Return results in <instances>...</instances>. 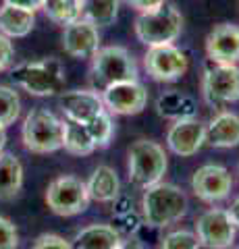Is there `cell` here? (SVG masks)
Masks as SVG:
<instances>
[{
  "mask_svg": "<svg viewBox=\"0 0 239 249\" xmlns=\"http://www.w3.org/2000/svg\"><path fill=\"white\" fill-rule=\"evenodd\" d=\"M233 178L229 170L221 164H204L191 177V189L206 204H217L229 197Z\"/></svg>",
  "mask_w": 239,
  "mask_h": 249,
  "instance_id": "obj_12",
  "label": "cell"
},
{
  "mask_svg": "<svg viewBox=\"0 0 239 249\" xmlns=\"http://www.w3.org/2000/svg\"><path fill=\"white\" fill-rule=\"evenodd\" d=\"M36 25V13L21 9L15 4H2L0 6V34L6 37H25L32 34Z\"/></svg>",
  "mask_w": 239,
  "mask_h": 249,
  "instance_id": "obj_19",
  "label": "cell"
},
{
  "mask_svg": "<svg viewBox=\"0 0 239 249\" xmlns=\"http://www.w3.org/2000/svg\"><path fill=\"white\" fill-rule=\"evenodd\" d=\"M100 96H102L106 110L110 114H121V116L140 114L146 108V102H148V91L137 79L106 85Z\"/></svg>",
  "mask_w": 239,
  "mask_h": 249,
  "instance_id": "obj_11",
  "label": "cell"
},
{
  "mask_svg": "<svg viewBox=\"0 0 239 249\" xmlns=\"http://www.w3.org/2000/svg\"><path fill=\"white\" fill-rule=\"evenodd\" d=\"M125 2L137 13H150V11H156L158 6H163L166 0H125Z\"/></svg>",
  "mask_w": 239,
  "mask_h": 249,
  "instance_id": "obj_32",
  "label": "cell"
},
{
  "mask_svg": "<svg viewBox=\"0 0 239 249\" xmlns=\"http://www.w3.org/2000/svg\"><path fill=\"white\" fill-rule=\"evenodd\" d=\"M63 124H65V137H63L65 152L73 154V156H88L96 150V145L92 142V137L83 123L63 119Z\"/></svg>",
  "mask_w": 239,
  "mask_h": 249,
  "instance_id": "obj_23",
  "label": "cell"
},
{
  "mask_svg": "<svg viewBox=\"0 0 239 249\" xmlns=\"http://www.w3.org/2000/svg\"><path fill=\"white\" fill-rule=\"evenodd\" d=\"M42 11L56 25H69L81 17V0H42Z\"/></svg>",
  "mask_w": 239,
  "mask_h": 249,
  "instance_id": "obj_25",
  "label": "cell"
},
{
  "mask_svg": "<svg viewBox=\"0 0 239 249\" xmlns=\"http://www.w3.org/2000/svg\"><path fill=\"white\" fill-rule=\"evenodd\" d=\"M160 249H200V241L191 231H173L163 239Z\"/></svg>",
  "mask_w": 239,
  "mask_h": 249,
  "instance_id": "obj_28",
  "label": "cell"
},
{
  "mask_svg": "<svg viewBox=\"0 0 239 249\" xmlns=\"http://www.w3.org/2000/svg\"><path fill=\"white\" fill-rule=\"evenodd\" d=\"M202 96L208 106L225 108L239 100V67L208 60L202 75Z\"/></svg>",
  "mask_w": 239,
  "mask_h": 249,
  "instance_id": "obj_7",
  "label": "cell"
},
{
  "mask_svg": "<svg viewBox=\"0 0 239 249\" xmlns=\"http://www.w3.org/2000/svg\"><path fill=\"white\" fill-rule=\"evenodd\" d=\"M6 4H15V6H21V9H27V11H37L42 9V0H4Z\"/></svg>",
  "mask_w": 239,
  "mask_h": 249,
  "instance_id": "obj_33",
  "label": "cell"
},
{
  "mask_svg": "<svg viewBox=\"0 0 239 249\" xmlns=\"http://www.w3.org/2000/svg\"><path fill=\"white\" fill-rule=\"evenodd\" d=\"M32 249H75V247L60 235H50V232H46V235H40L34 241Z\"/></svg>",
  "mask_w": 239,
  "mask_h": 249,
  "instance_id": "obj_30",
  "label": "cell"
},
{
  "mask_svg": "<svg viewBox=\"0 0 239 249\" xmlns=\"http://www.w3.org/2000/svg\"><path fill=\"white\" fill-rule=\"evenodd\" d=\"M229 216H231V220H233V224L239 229V197L233 199V204H231L229 208Z\"/></svg>",
  "mask_w": 239,
  "mask_h": 249,
  "instance_id": "obj_34",
  "label": "cell"
},
{
  "mask_svg": "<svg viewBox=\"0 0 239 249\" xmlns=\"http://www.w3.org/2000/svg\"><path fill=\"white\" fill-rule=\"evenodd\" d=\"M229 249H239V247H229Z\"/></svg>",
  "mask_w": 239,
  "mask_h": 249,
  "instance_id": "obj_37",
  "label": "cell"
},
{
  "mask_svg": "<svg viewBox=\"0 0 239 249\" xmlns=\"http://www.w3.org/2000/svg\"><path fill=\"white\" fill-rule=\"evenodd\" d=\"M13 56H15V48H13V42L11 37H6L0 34V73L6 71L13 62Z\"/></svg>",
  "mask_w": 239,
  "mask_h": 249,
  "instance_id": "obj_31",
  "label": "cell"
},
{
  "mask_svg": "<svg viewBox=\"0 0 239 249\" xmlns=\"http://www.w3.org/2000/svg\"><path fill=\"white\" fill-rule=\"evenodd\" d=\"M11 79L29 96L46 98L56 96L65 89V67L58 58H44L34 62H19L11 69Z\"/></svg>",
  "mask_w": 239,
  "mask_h": 249,
  "instance_id": "obj_2",
  "label": "cell"
},
{
  "mask_svg": "<svg viewBox=\"0 0 239 249\" xmlns=\"http://www.w3.org/2000/svg\"><path fill=\"white\" fill-rule=\"evenodd\" d=\"M237 227L229 216V210L210 208L198 218L196 237L200 245L208 249H229L235 241Z\"/></svg>",
  "mask_w": 239,
  "mask_h": 249,
  "instance_id": "obj_10",
  "label": "cell"
},
{
  "mask_svg": "<svg viewBox=\"0 0 239 249\" xmlns=\"http://www.w3.org/2000/svg\"><path fill=\"white\" fill-rule=\"evenodd\" d=\"M21 114L19 93L9 85H0V127H9Z\"/></svg>",
  "mask_w": 239,
  "mask_h": 249,
  "instance_id": "obj_27",
  "label": "cell"
},
{
  "mask_svg": "<svg viewBox=\"0 0 239 249\" xmlns=\"http://www.w3.org/2000/svg\"><path fill=\"white\" fill-rule=\"evenodd\" d=\"M23 187V164L15 154L0 152V199H13Z\"/></svg>",
  "mask_w": 239,
  "mask_h": 249,
  "instance_id": "obj_22",
  "label": "cell"
},
{
  "mask_svg": "<svg viewBox=\"0 0 239 249\" xmlns=\"http://www.w3.org/2000/svg\"><path fill=\"white\" fill-rule=\"evenodd\" d=\"M135 36L142 44L148 48L152 46H165L173 44L181 36L183 29V17L173 4H163L156 11L140 13L135 19Z\"/></svg>",
  "mask_w": 239,
  "mask_h": 249,
  "instance_id": "obj_5",
  "label": "cell"
},
{
  "mask_svg": "<svg viewBox=\"0 0 239 249\" xmlns=\"http://www.w3.org/2000/svg\"><path fill=\"white\" fill-rule=\"evenodd\" d=\"M168 168V158L165 147L150 142V139H137V142L129 147V181L135 187H150L154 183L163 181V177Z\"/></svg>",
  "mask_w": 239,
  "mask_h": 249,
  "instance_id": "obj_4",
  "label": "cell"
},
{
  "mask_svg": "<svg viewBox=\"0 0 239 249\" xmlns=\"http://www.w3.org/2000/svg\"><path fill=\"white\" fill-rule=\"evenodd\" d=\"M144 67L154 81H177L189 69V58L175 44L152 46L144 56Z\"/></svg>",
  "mask_w": 239,
  "mask_h": 249,
  "instance_id": "obj_9",
  "label": "cell"
},
{
  "mask_svg": "<svg viewBox=\"0 0 239 249\" xmlns=\"http://www.w3.org/2000/svg\"><path fill=\"white\" fill-rule=\"evenodd\" d=\"M86 187H88L90 199L98 201V204H110V201L119 197L121 181H119V175L114 173V168L98 166L94 173L90 175Z\"/></svg>",
  "mask_w": 239,
  "mask_h": 249,
  "instance_id": "obj_18",
  "label": "cell"
},
{
  "mask_svg": "<svg viewBox=\"0 0 239 249\" xmlns=\"http://www.w3.org/2000/svg\"><path fill=\"white\" fill-rule=\"evenodd\" d=\"M19 232L9 218L0 216V249H17Z\"/></svg>",
  "mask_w": 239,
  "mask_h": 249,
  "instance_id": "obj_29",
  "label": "cell"
},
{
  "mask_svg": "<svg viewBox=\"0 0 239 249\" xmlns=\"http://www.w3.org/2000/svg\"><path fill=\"white\" fill-rule=\"evenodd\" d=\"M206 54L212 62L237 65L239 62V25L221 23L206 37Z\"/></svg>",
  "mask_w": 239,
  "mask_h": 249,
  "instance_id": "obj_15",
  "label": "cell"
},
{
  "mask_svg": "<svg viewBox=\"0 0 239 249\" xmlns=\"http://www.w3.org/2000/svg\"><path fill=\"white\" fill-rule=\"evenodd\" d=\"M187 196L177 185L158 181L144 189L142 214L152 229H165L181 220L187 214Z\"/></svg>",
  "mask_w": 239,
  "mask_h": 249,
  "instance_id": "obj_1",
  "label": "cell"
},
{
  "mask_svg": "<svg viewBox=\"0 0 239 249\" xmlns=\"http://www.w3.org/2000/svg\"><path fill=\"white\" fill-rule=\"evenodd\" d=\"M92 77L102 89L119 81H133L137 79L135 58L123 46L98 48V52L92 56Z\"/></svg>",
  "mask_w": 239,
  "mask_h": 249,
  "instance_id": "obj_6",
  "label": "cell"
},
{
  "mask_svg": "<svg viewBox=\"0 0 239 249\" xmlns=\"http://www.w3.org/2000/svg\"><path fill=\"white\" fill-rule=\"evenodd\" d=\"M119 0H81V19L96 27H109L117 21Z\"/></svg>",
  "mask_w": 239,
  "mask_h": 249,
  "instance_id": "obj_24",
  "label": "cell"
},
{
  "mask_svg": "<svg viewBox=\"0 0 239 249\" xmlns=\"http://www.w3.org/2000/svg\"><path fill=\"white\" fill-rule=\"evenodd\" d=\"M46 204L56 216H75L88 210L90 196L81 178L65 175L55 178L46 189Z\"/></svg>",
  "mask_w": 239,
  "mask_h": 249,
  "instance_id": "obj_8",
  "label": "cell"
},
{
  "mask_svg": "<svg viewBox=\"0 0 239 249\" xmlns=\"http://www.w3.org/2000/svg\"><path fill=\"white\" fill-rule=\"evenodd\" d=\"M117 249H144V245L137 241L135 237H131V239H125V241H121V245Z\"/></svg>",
  "mask_w": 239,
  "mask_h": 249,
  "instance_id": "obj_35",
  "label": "cell"
},
{
  "mask_svg": "<svg viewBox=\"0 0 239 249\" xmlns=\"http://www.w3.org/2000/svg\"><path fill=\"white\" fill-rule=\"evenodd\" d=\"M206 143V124L200 123L196 116L194 119H181L173 121V124L166 131V145L173 154L181 158L198 154Z\"/></svg>",
  "mask_w": 239,
  "mask_h": 249,
  "instance_id": "obj_13",
  "label": "cell"
},
{
  "mask_svg": "<svg viewBox=\"0 0 239 249\" xmlns=\"http://www.w3.org/2000/svg\"><path fill=\"white\" fill-rule=\"evenodd\" d=\"M65 124L46 108H36L23 121L21 139L23 145L34 154H52L63 150Z\"/></svg>",
  "mask_w": 239,
  "mask_h": 249,
  "instance_id": "obj_3",
  "label": "cell"
},
{
  "mask_svg": "<svg viewBox=\"0 0 239 249\" xmlns=\"http://www.w3.org/2000/svg\"><path fill=\"white\" fill-rule=\"evenodd\" d=\"M206 143L219 150L239 145V116L235 112L221 110L206 124Z\"/></svg>",
  "mask_w": 239,
  "mask_h": 249,
  "instance_id": "obj_17",
  "label": "cell"
},
{
  "mask_svg": "<svg viewBox=\"0 0 239 249\" xmlns=\"http://www.w3.org/2000/svg\"><path fill=\"white\" fill-rule=\"evenodd\" d=\"M83 124H86L88 133H90L92 142H94L96 147H109L112 133H114V124H112V116L106 108L102 112H98L96 116H92V119L88 123H83Z\"/></svg>",
  "mask_w": 239,
  "mask_h": 249,
  "instance_id": "obj_26",
  "label": "cell"
},
{
  "mask_svg": "<svg viewBox=\"0 0 239 249\" xmlns=\"http://www.w3.org/2000/svg\"><path fill=\"white\" fill-rule=\"evenodd\" d=\"M63 48L73 58H92L100 48V31L86 19H77L65 25Z\"/></svg>",
  "mask_w": 239,
  "mask_h": 249,
  "instance_id": "obj_14",
  "label": "cell"
},
{
  "mask_svg": "<svg viewBox=\"0 0 239 249\" xmlns=\"http://www.w3.org/2000/svg\"><path fill=\"white\" fill-rule=\"evenodd\" d=\"M121 232L110 224H90L75 235V249H117Z\"/></svg>",
  "mask_w": 239,
  "mask_h": 249,
  "instance_id": "obj_21",
  "label": "cell"
},
{
  "mask_svg": "<svg viewBox=\"0 0 239 249\" xmlns=\"http://www.w3.org/2000/svg\"><path fill=\"white\" fill-rule=\"evenodd\" d=\"M4 143H6V131L4 127H0V152L4 150Z\"/></svg>",
  "mask_w": 239,
  "mask_h": 249,
  "instance_id": "obj_36",
  "label": "cell"
},
{
  "mask_svg": "<svg viewBox=\"0 0 239 249\" xmlns=\"http://www.w3.org/2000/svg\"><path fill=\"white\" fill-rule=\"evenodd\" d=\"M156 112L168 121H181V119H194L198 112L196 100L183 93L179 89H171L160 93L156 100Z\"/></svg>",
  "mask_w": 239,
  "mask_h": 249,
  "instance_id": "obj_20",
  "label": "cell"
},
{
  "mask_svg": "<svg viewBox=\"0 0 239 249\" xmlns=\"http://www.w3.org/2000/svg\"><path fill=\"white\" fill-rule=\"evenodd\" d=\"M60 110H63L65 119H71L77 123H88L92 116L104 110L102 96L94 89H73L63 91L58 98Z\"/></svg>",
  "mask_w": 239,
  "mask_h": 249,
  "instance_id": "obj_16",
  "label": "cell"
}]
</instances>
